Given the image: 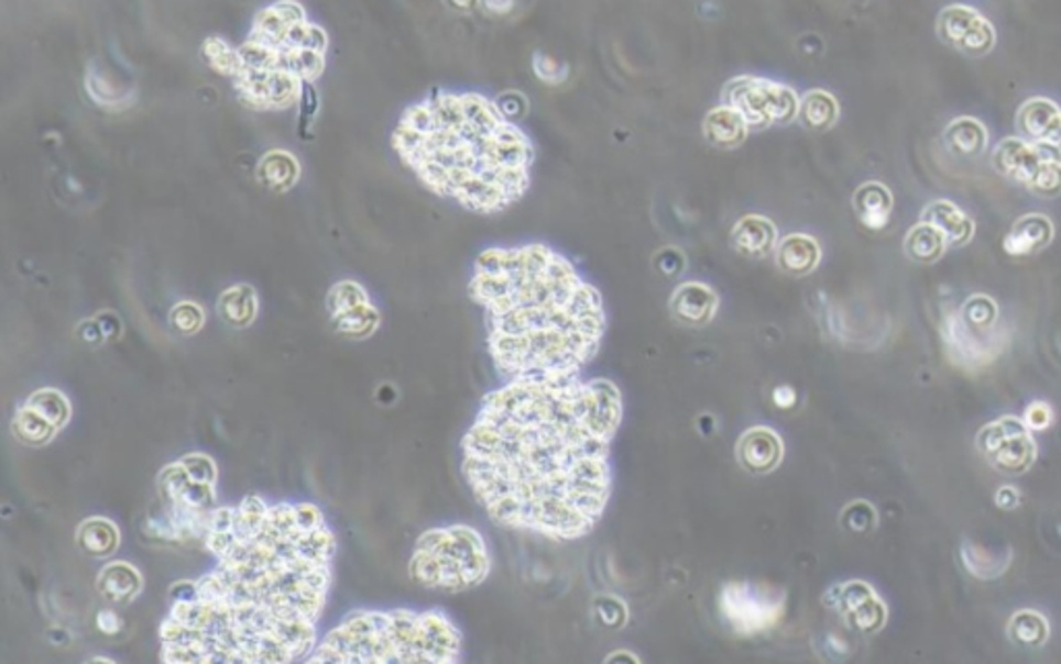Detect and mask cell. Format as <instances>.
Segmentation results:
<instances>
[{
    "label": "cell",
    "instance_id": "cell-2",
    "mask_svg": "<svg viewBox=\"0 0 1061 664\" xmlns=\"http://www.w3.org/2000/svg\"><path fill=\"white\" fill-rule=\"evenodd\" d=\"M469 295L485 313L488 350L504 381L583 375L602 348V295L551 246L483 251Z\"/></svg>",
    "mask_w": 1061,
    "mask_h": 664
},
{
    "label": "cell",
    "instance_id": "cell-56",
    "mask_svg": "<svg viewBox=\"0 0 1061 664\" xmlns=\"http://www.w3.org/2000/svg\"><path fill=\"white\" fill-rule=\"evenodd\" d=\"M237 518V507H216L212 509L210 530H232Z\"/></svg>",
    "mask_w": 1061,
    "mask_h": 664
},
{
    "label": "cell",
    "instance_id": "cell-41",
    "mask_svg": "<svg viewBox=\"0 0 1061 664\" xmlns=\"http://www.w3.org/2000/svg\"><path fill=\"white\" fill-rule=\"evenodd\" d=\"M214 503H216V485L189 480V485L181 493L177 503H173L171 507L185 506L194 507V509H212Z\"/></svg>",
    "mask_w": 1061,
    "mask_h": 664
},
{
    "label": "cell",
    "instance_id": "cell-27",
    "mask_svg": "<svg viewBox=\"0 0 1061 664\" xmlns=\"http://www.w3.org/2000/svg\"><path fill=\"white\" fill-rule=\"evenodd\" d=\"M13 433L19 441H23L28 445H34V447H42V445L53 441L54 435L58 433V429L54 427L51 420L34 410L32 406L23 403L19 408L15 419H13Z\"/></svg>",
    "mask_w": 1061,
    "mask_h": 664
},
{
    "label": "cell",
    "instance_id": "cell-13",
    "mask_svg": "<svg viewBox=\"0 0 1061 664\" xmlns=\"http://www.w3.org/2000/svg\"><path fill=\"white\" fill-rule=\"evenodd\" d=\"M1055 236L1053 222L1043 213H1026L1014 222L1004 239V251L1011 257L1037 255L1051 245Z\"/></svg>",
    "mask_w": 1061,
    "mask_h": 664
},
{
    "label": "cell",
    "instance_id": "cell-7",
    "mask_svg": "<svg viewBox=\"0 0 1061 664\" xmlns=\"http://www.w3.org/2000/svg\"><path fill=\"white\" fill-rule=\"evenodd\" d=\"M995 173L1041 199L1061 195V152L1020 135L1004 137L991 154Z\"/></svg>",
    "mask_w": 1061,
    "mask_h": 664
},
{
    "label": "cell",
    "instance_id": "cell-15",
    "mask_svg": "<svg viewBox=\"0 0 1061 664\" xmlns=\"http://www.w3.org/2000/svg\"><path fill=\"white\" fill-rule=\"evenodd\" d=\"M739 457L744 466L753 473H769L774 471L784 454L781 439L776 435V431L757 427L744 433L739 441Z\"/></svg>",
    "mask_w": 1061,
    "mask_h": 664
},
{
    "label": "cell",
    "instance_id": "cell-1",
    "mask_svg": "<svg viewBox=\"0 0 1061 664\" xmlns=\"http://www.w3.org/2000/svg\"><path fill=\"white\" fill-rule=\"evenodd\" d=\"M622 414V394L608 379H511L479 406L462 439V474L495 524L583 539L612 497Z\"/></svg>",
    "mask_w": 1061,
    "mask_h": 664
},
{
    "label": "cell",
    "instance_id": "cell-22",
    "mask_svg": "<svg viewBox=\"0 0 1061 664\" xmlns=\"http://www.w3.org/2000/svg\"><path fill=\"white\" fill-rule=\"evenodd\" d=\"M813 131H830L840 121V102L828 89H809L800 96V117Z\"/></svg>",
    "mask_w": 1061,
    "mask_h": 664
},
{
    "label": "cell",
    "instance_id": "cell-34",
    "mask_svg": "<svg viewBox=\"0 0 1061 664\" xmlns=\"http://www.w3.org/2000/svg\"><path fill=\"white\" fill-rule=\"evenodd\" d=\"M286 32H288V25L284 23L281 13L272 4V7H267V9L258 13V18L253 21L251 37L264 42L267 46H274V48L283 51Z\"/></svg>",
    "mask_w": 1061,
    "mask_h": 664
},
{
    "label": "cell",
    "instance_id": "cell-54",
    "mask_svg": "<svg viewBox=\"0 0 1061 664\" xmlns=\"http://www.w3.org/2000/svg\"><path fill=\"white\" fill-rule=\"evenodd\" d=\"M96 626H98V630L107 633V635H117L119 631L123 630V619H121L117 612L107 609V611L98 612Z\"/></svg>",
    "mask_w": 1061,
    "mask_h": 664
},
{
    "label": "cell",
    "instance_id": "cell-50",
    "mask_svg": "<svg viewBox=\"0 0 1061 664\" xmlns=\"http://www.w3.org/2000/svg\"><path fill=\"white\" fill-rule=\"evenodd\" d=\"M295 513H297V524H299L302 530H307V532L318 530V528L326 525L319 507L311 506V503H299V506H295Z\"/></svg>",
    "mask_w": 1061,
    "mask_h": 664
},
{
    "label": "cell",
    "instance_id": "cell-42",
    "mask_svg": "<svg viewBox=\"0 0 1061 664\" xmlns=\"http://www.w3.org/2000/svg\"><path fill=\"white\" fill-rule=\"evenodd\" d=\"M183 464V468L187 471V474L192 476V480H197V483H210V485H216V478H218V471H216V464H214L212 457L206 454H187L183 455L178 460Z\"/></svg>",
    "mask_w": 1061,
    "mask_h": 664
},
{
    "label": "cell",
    "instance_id": "cell-29",
    "mask_svg": "<svg viewBox=\"0 0 1061 664\" xmlns=\"http://www.w3.org/2000/svg\"><path fill=\"white\" fill-rule=\"evenodd\" d=\"M332 321H335L338 332L354 337V340H363V337H370L378 330L380 313L372 302H363V305H357L353 309L332 317Z\"/></svg>",
    "mask_w": 1061,
    "mask_h": 664
},
{
    "label": "cell",
    "instance_id": "cell-10",
    "mask_svg": "<svg viewBox=\"0 0 1061 664\" xmlns=\"http://www.w3.org/2000/svg\"><path fill=\"white\" fill-rule=\"evenodd\" d=\"M976 445L981 454L993 464V468L1008 474L1025 473L1037 455V447L1028 429L1020 420L1009 417L987 424L976 439Z\"/></svg>",
    "mask_w": 1061,
    "mask_h": 664
},
{
    "label": "cell",
    "instance_id": "cell-45",
    "mask_svg": "<svg viewBox=\"0 0 1061 664\" xmlns=\"http://www.w3.org/2000/svg\"><path fill=\"white\" fill-rule=\"evenodd\" d=\"M962 555H971V557L981 560V565H976V567H974L973 574L976 577H983V579L999 576V574H1002V572L1008 567V560L997 561V557L987 555L985 551H981V549H976V546H971V544H964Z\"/></svg>",
    "mask_w": 1061,
    "mask_h": 664
},
{
    "label": "cell",
    "instance_id": "cell-21",
    "mask_svg": "<svg viewBox=\"0 0 1061 664\" xmlns=\"http://www.w3.org/2000/svg\"><path fill=\"white\" fill-rule=\"evenodd\" d=\"M776 262L790 276H807L821 262V246L809 234H788L776 246Z\"/></svg>",
    "mask_w": 1061,
    "mask_h": 664
},
{
    "label": "cell",
    "instance_id": "cell-19",
    "mask_svg": "<svg viewBox=\"0 0 1061 664\" xmlns=\"http://www.w3.org/2000/svg\"><path fill=\"white\" fill-rule=\"evenodd\" d=\"M748 133H751L748 124L744 123L743 117L730 106H715L703 119V135L718 150L741 147L748 137Z\"/></svg>",
    "mask_w": 1061,
    "mask_h": 664
},
{
    "label": "cell",
    "instance_id": "cell-30",
    "mask_svg": "<svg viewBox=\"0 0 1061 664\" xmlns=\"http://www.w3.org/2000/svg\"><path fill=\"white\" fill-rule=\"evenodd\" d=\"M25 403L32 406L42 417L51 420L58 431L63 427H67V422L72 420V403L63 391L53 389V387L37 389L25 400Z\"/></svg>",
    "mask_w": 1061,
    "mask_h": 664
},
{
    "label": "cell",
    "instance_id": "cell-43",
    "mask_svg": "<svg viewBox=\"0 0 1061 664\" xmlns=\"http://www.w3.org/2000/svg\"><path fill=\"white\" fill-rule=\"evenodd\" d=\"M171 323L181 333H195L204 325V311L195 302H181L171 311Z\"/></svg>",
    "mask_w": 1061,
    "mask_h": 664
},
{
    "label": "cell",
    "instance_id": "cell-32",
    "mask_svg": "<svg viewBox=\"0 0 1061 664\" xmlns=\"http://www.w3.org/2000/svg\"><path fill=\"white\" fill-rule=\"evenodd\" d=\"M303 81L284 69L270 70L267 81V108H288L299 102Z\"/></svg>",
    "mask_w": 1061,
    "mask_h": 664
},
{
    "label": "cell",
    "instance_id": "cell-51",
    "mask_svg": "<svg viewBox=\"0 0 1061 664\" xmlns=\"http://www.w3.org/2000/svg\"><path fill=\"white\" fill-rule=\"evenodd\" d=\"M245 518H249L253 524L262 525L264 524L265 516L270 511V507L265 506L264 499L258 497V495H249L241 506L237 507Z\"/></svg>",
    "mask_w": 1061,
    "mask_h": 664
},
{
    "label": "cell",
    "instance_id": "cell-3",
    "mask_svg": "<svg viewBox=\"0 0 1061 664\" xmlns=\"http://www.w3.org/2000/svg\"><path fill=\"white\" fill-rule=\"evenodd\" d=\"M425 102L434 112V131L408 159L425 185L478 213L518 203L529 191L535 145L497 100L436 91Z\"/></svg>",
    "mask_w": 1061,
    "mask_h": 664
},
{
    "label": "cell",
    "instance_id": "cell-33",
    "mask_svg": "<svg viewBox=\"0 0 1061 664\" xmlns=\"http://www.w3.org/2000/svg\"><path fill=\"white\" fill-rule=\"evenodd\" d=\"M201 53H204V58L210 63V67L218 73H222V75H229V77L237 79L243 73V63H241L239 51H232L229 44L220 37H208L201 46Z\"/></svg>",
    "mask_w": 1061,
    "mask_h": 664
},
{
    "label": "cell",
    "instance_id": "cell-5",
    "mask_svg": "<svg viewBox=\"0 0 1061 664\" xmlns=\"http://www.w3.org/2000/svg\"><path fill=\"white\" fill-rule=\"evenodd\" d=\"M417 551L431 555L438 565V588L446 593H462L479 586L490 576L492 560L488 544L475 528L469 525H448L427 530L419 541Z\"/></svg>",
    "mask_w": 1061,
    "mask_h": 664
},
{
    "label": "cell",
    "instance_id": "cell-25",
    "mask_svg": "<svg viewBox=\"0 0 1061 664\" xmlns=\"http://www.w3.org/2000/svg\"><path fill=\"white\" fill-rule=\"evenodd\" d=\"M220 317L232 328H248L258 316V297L248 284L232 286L218 300Z\"/></svg>",
    "mask_w": 1061,
    "mask_h": 664
},
{
    "label": "cell",
    "instance_id": "cell-28",
    "mask_svg": "<svg viewBox=\"0 0 1061 664\" xmlns=\"http://www.w3.org/2000/svg\"><path fill=\"white\" fill-rule=\"evenodd\" d=\"M1009 640L1022 648H1037L1049 638V623L1041 612H1016L1008 623Z\"/></svg>",
    "mask_w": 1061,
    "mask_h": 664
},
{
    "label": "cell",
    "instance_id": "cell-35",
    "mask_svg": "<svg viewBox=\"0 0 1061 664\" xmlns=\"http://www.w3.org/2000/svg\"><path fill=\"white\" fill-rule=\"evenodd\" d=\"M284 48H288V51L291 48H305V51L326 54V51H328V34L319 25H314L309 21L297 23V25L288 27L286 37H284Z\"/></svg>",
    "mask_w": 1061,
    "mask_h": 664
},
{
    "label": "cell",
    "instance_id": "cell-20",
    "mask_svg": "<svg viewBox=\"0 0 1061 664\" xmlns=\"http://www.w3.org/2000/svg\"><path fill=\"white\" fill-rule=\"evenodd\" d=\"M852 206L863 226L868 230H884L892 220L894 195L884 182L867 180L854 192Z\"/></svg>",
    "mask_w": 1061,
    "mask_h": 664
},
{
    "label": "cell",
    "instance_id": "cell-24",
    "mask_svg": "<svg viewBox=\"0 0 1061 664\" xmlns=\"http://www.w3.org/2000/svg\"><path fill=\"white\" fill-rule=\"evenodd\" d=\"M948 248H950L948 239L939 232L938 228L925 220H920L917 226L910 228L904 241L906 255L912 262L925 263V265L939 262Z\"/></svg>",
    "mask_w": 1061,
    "mask_h": 664
},
{
    "label": "cell",
    "instance_id": "cell-11",
    "mask_svg": "<svg viewBox=\"0 0 1061 664\" xmlns=\"http://www.w3.org/2000/svg\"><path fill=\"white\" fill-rule=\"evenodd\" d=\"M1016 129L1020 137L1061 152V106L1055 100L1028 98L1016 112Z\"/></svg>",
    "mask_w": 1061,
    "mask_h": 664
},
{
    "label": "cell",
    "instance_id": "cell-60",
    "mask_svg": "<svg viewBox=\"0 0 1061 664\" xmlns=\"http://www.w3.org/2000/svg\"><path fill=\"white\" fill-rule=\"evenodd\" d=\"M91 663H112V661H110V659H100V656H96V659H91Z\"/></svg>",
    "mask_w": 1061,
    "mask_h": 664
},
{
    "label": "cell",
    "instance_id": "cell-57",
    "mask_svg": "<svg viewBox=\"0 0 1061 664\" xmlns=\"http://www.w3.org/2000/svg\"><path fill=\"white\" fill-rule=\"evenodd\" d=\"M481 7L488 15L504 18V15L513 13L516 0H481Z\"/></svg>",
    "mask_w": 1061,
    "mask_h": 664
},
{
    "label": "cell",
    "instance_id": "cell-40",
    "mask_svg": "<svg viewBox=\"0 0 1061 664\" xmlns=\"http://www.w3.org/2000/svg\"><path fill=\"white\" fill-rule=\"evenodd\" d=\"M297 104H299V119H297L299 135L309 137L311 129L316 124V119H318L319 110V93L314 81H303L302 96H299Z\"/></svg>",
    "mask_w": 1061,
    "mask_h": 664
},
{
    "label": "cell",
    "instance_id": "cell-47",
    "mask_svg": "<svg viewBox=\"0 0 1061 664\" xmlns=\"http://www.w3.org/2000/svg\"><path fill=\"white\" fill-rule=\"evenodd\" d=\"M199 586V600L204 602H218L227 598V582L214 569L212 574H206L201 579H197Z\"/></svg>",
    "mask_w": 1061,
    "mask_h": 664
},
{
    "label": "cell",
    "instance_id": "cell-31",
    "mask_svg": "<svg viewBox=\"0 0 1061 664\" xmlns=\"http://www.w3.org/2000/svg\"><path fill=\"white\" fill-rule=\"evenodd\" d=\"M326 67V56L316 51H305V48H284L281 51L278 69L288 70L302 81H316Z\"/></svg>",
    "mask_w": 1061,
    "mask_h": 664
},
{
    "label": "cell",
    "instance_id": "cell-58",
    "mask_svg": "<svg viewBox=\"0 0 1061 664\" xmlns=\"http://www.w3.org/2000/svg\"><path fill=\"white\" fill-rule=\"evenodd\" d=\"M795 402L796 394L792 387H788V385H779V387L774 389V403L779 406V408H790V406H795Z\"/></svg>",
    "mask_w": 1061,
    "mask_h": 664
},
{
    "label": "cell",
    "instance_id": "cell-16",
    "mask_svg": "<svg viewBox=\"0 0 1061 664\" xmlns=\"http://www.w3.org/2000/svg\"><path fill=\"white\" fill-rule=\"evenodd\" d=\"M943 143L955 158H978L989 150V129L974 117H958L945 126Z\"/></svg>",
    "mask_w": 1061,
    "mask_h": 664
},
{
    "label": "cell",
    "instance_id": "cell-36",
    "mask_svg": "<svg viewBox=\"0 0 1061 664\" xmlns=\"http://www.w3.org/2000/svg\"><path fill=\"white\" fill-rule=\"evenodd\" d=\"M239 51V56H241V63H243V69L251 70H274L278 69V60H281V51L274 48V46H267L264 42L260 40H253L249 37L248 42L237 48Z\"/></svg>",
    "mask_w": 1061,
    "mask_h": 664
},
{
    "label": "cell",
    "instance_id": "cell-46",
    "mask_svg": "<svg viewBox=\"0 0 1061 664\" xmlns=\"http://www.w3.org/2000/svg\"><path fill=\"white\" fill-rule=\"evenodd\" d=\"M265 520L274 525L286 539L299 528L295 506H291V503H278V506L270 507Z\"/></svg>",
    "mask_w": 1061,
    "mask_h": 664
},
{
    "label": "cell",
    "instance_id": "cell-49",
    "mask_svg": "<svg viewBox=\"0 0 1061 664\" xmlns=\"http://www.w3.org/2000/svg\"><path fill=\"white\" fill-rule=\"evenodd\" d=\"M1053 420V412L1049 408V403L1035 402L1030 403L1026 408V424L1028 429H1035V431H1041V429H1047Z\"/></svg>",
    "mask_w": 1061,
    "mask_h": 664
},
{
    "label": "cell",
    "instance_id": "cell-48",
    "mask_svg": "<svg viewBox=\"0 0 1061 664\" xmlns=\"http://www.w3.org/2000/svg\"><path fill=\"white\" fill-rule=\"evenodd\" d=\"M204 542L210 553H214L218 560H222L229 553L230 546L234 544V534L232 530H210Z\"/></svg>",
    "mask_w": 1061,
    "mask_h": 664
},
{
    "label": "cell",
    "instance_id": "cell-9",
    "mask_svg": "<svg viewBox=\"0 0 1061 664\" xmlns=\"http://www.w3.org/2000/svg\"><path fill=\"white\" fill-rule=\"evenodd\" d=\"M939 40L955 53L981 58L997 46V30L978 9L971 4H948L938 15Z\"/></svg>",
    "mask_w": 1061,
    "mask_h": 664
},
{
    "label": "cell",
    "instance_id": "cell-59",
    "mask_svg": "<svg viewBox=\"0 0 1061 664\" xmlns=\"http://www.w3.org/2000/svg\"><path fill=\"white\" fill-rule=\"evenodd\" d=\"M457 13H471L481 7V0H444Z\"/></svg>",
    "mask_w": 1061,
    "mask_h": 664
},
{
    "label": "cell",
    "instance_id": "cell-17",
    "mask_svg": "<svg viewBox=\"0 0 1061 664\" xmlns=\"http://www.w3.org/2000/svg\"><path fill=\"white\" fill-rule=\"evenodd\" d=\"M920 220L938 228L939 232L948 239L950 246H964L973 241V218H969L966 211H962V208H958L954 201H950V199L931 201L922 210Z\"/></svg>",
    "mask_w": 1061,
    "mask_h": 664
},
{
    "label": "cell",
    "instance_id": "cell-44",
    "mask_svg": "<svg viewBox=\"0 0 1061 664\" xmlns=\"http://www.w3.org/2000/svg\"><path fill=\"white\" fill-rule=\"evenodd\" d=\"M424 140L425 133L417 131V129H413V126L405 123V121H401L398 129L394 131V147L398 150V154H401L403 158L407 159V162L408 159L413 158V156H415L419 150H422Z\"/></svg>",
    "mask_w": 1061,
    "mask_h": 664
},
{
    "label": "cell",
    "instance_id": "cell-18",
    "mask_svg": "<svg viewBox=\"0 0 1061 664\" xmlns=\"http://www.w3.org/2000/svg\"><path fill=\"white\" fill-rule=\"evenodd\" d=\"M143 590L140 569L127 561H110L98 574V593L112 605H129Z\"/></svg>",
    "mask_w": 1061,
    "mask_h": 664
},
{
    "label": "cell",
    "instance_id": "cell-39",
    "mask_svg": "<svg viewBox=\"0 0 1061 664\" xmlns=\"http://www.w3.org/2000/svg\"><path fill=\"white\" fill-rule=\"evenodd\" d=\"M189 480L192 476L183 468L181 462L166 466L158 476L160 497L164 499V503L168 507L177 503L181 493L189 485Z\"/></svg>",
    "mask_w": 1061,
    "mask_h": 664
},
{
    "label": "cell",
    "instance_id": "cell-14",
    "mask_svg": "<svg viewBox=\"0 0 1061 664\" xmlns=\"http://www.w3.org/2000/svg\"><path fill=\"white\" fill-rule=\"evenodd\" d=\"M778 243V228L765 215H744L732 230V245L751 259L769 257Z\"/></svg>",
    "mask_w": 1061,
    "mask_h": 664
},
{
    "label": "cell",
    "instance_id": "cell-26",
    "mask_svg": "<svg viewBox=\"0 0 1061 664\" xmlns=\"http://www.w3.org/2000/svg\"><path fill=\"white\" fill-rule=\"evenodd\" d=\"M299 173H302L299 162L288 152L265 154L260 162V168H258L260 180L272 191H288L297 182Z\"/></svg>",
    "mask_w": 1061,
    "mask_h": 664
},
{
    "label": "cell",
    "instance_id": "cell-23",
    "mask_svg": "<svg viewBox=\"0 0 1061 664\" xmlns=\"http://www.w3.org/2000/svg\"><path fill=\"white\" fill-rule=\"evenodd\" d=\"M121 532L119 525L108 518H88L77 528V544L91 557H108L119 549Z\"/></svg>",
    "mask_w": 1061,
    "mask_h": 664
},
{
    "label": "cell",
    "instance_id": "cell-55",
    "mask_svg": "<svg viewBox=\"0 0 1061 664\" xmlns=\"http://www.w3.org/2000/svg\"><path fill=\"white\" fill-rule=\"evenodd\" d=\"M497 104L502 106V110H504L513 121L514 117L525 114V110H527V100H525L521 93H514V91L504 93V96L497 100Z\"/></svg>",
    "mask_w": 1061,
    "mask_h": 664
},
{
    "label": "cell",
    "instance_id": "cell-53",
    "mask_svg": "<svg viewBox=\"0 0 1061 664\" xmlns=\"http://www.w3.org/2000/svg\"><path fill=\"white\" fill-rule=\"evenodd\" d=\"M171 598L173 602H197L199 600V586L197 582H177L171 586Z\"/></svg>",
    "mask_w": 1061,
    "mask_h": 664
},
{
    "label": "cell",
    "instance_id": "cell-12",
    "mask_svg": "<svg viewBox=\"0 0 1061 664\" xmlns=\"http://www.w3.org/2000/svg\"><path fill=\"white\" fill-rule=\"evenodd\" d=\"M720 298L715 290L703 284V281H685L674 290L670 298V313L676 321L690 325V328H703L718 313Z\"/></svg>",
    "mask_w": 1061,
    "mask_h": 664
},
{
    "label": "cell",
    "instance_id": "cell-38",
    "mask_svg": "<svg viewBox=\"0 0 1061 664\" xmlns=\"http://www.w3.org/2000/svg\"><path fill=\"white\" fill-rule=\"evenodd\" d=\"M530 69L542 84L551 86V88L562 86L570 75L567 63H560V60L551 58L549 54L539 53V51L533 54V58H530Z\"/></svg>",
    "mask_w": 1061,
    "mask_h": 664
},
{
    "label": "cell",
    "instance_id": "cell-37",
    "mask_svg": "<svg viewBox=\"0 0 1061 664\" xmlns=\"http://www.w3.org/2000/svg\"><path fill=\"white\" fill-rule=\"evenodd\" d=\"M363 302H370V297H368L365 288L357 281H338L328 295V309H330L332 317L342 313V311H349L357 305H363Z\"/></svg>",
    "mask_w": 1061,
    "mask_h": 664
},
{
    "label": "cell",
    "instance_id": "cell-4",
    "mask_svg": "<svg viewBox=\"0 0 1061 664\" xmlns=\"http://www.w3.org/2000/svg\"><path fill=\"white\" fill-rule=\"evenodd\" d=\"M941 337L950 361L958 367H987L1006 346L997 302L985 295L966 298L943 317Z\"/></svg>",
    "mask_w": 1061,
    "mask_h": 664
},
{
    "label": "cell",
    "instance_id": "cell-8",
    "mask_svg": "<svg viewBox=\"0 0 1061 664\" xmlns=\"http://www.w3.org/2000/svg\"><path fill=\"white\" fill-rule=\"evenodd\" d=\"M718 611L736 635H761L774 630L786 612V595L757 582H728L718 596Z\"/></svg>",
    "mask_w": 1061,
    "mask_h": 664
},
{
    "label": "cell",
    "instance_id": "cell-6",
    "mask_svg": "<svg viewBox=\"0 0 1061 664\" xmlns=\"http://www.w3.org/2000/svg\"><path fill=\"white\" fill-rule=\"evenodd\" d=\"M722 104L734 108L751 131L786 126L800 117V96L795 88L755 75H741L725 84Z\"/></svg>",
    "mask_w": 1061,
    "mask_h": 664
},
{
    "label": "cell",
    "instance_id": "cell-52",
    "mask_svg": "<svg viewBox=\"0 0 1061 664\" xmlns=\"http://www.w3.org/2000/svg\"><path fill=\"white\" fill-rule=\"evenodd\" d=\"M274 9L281 13V18L284 19V23H286L288 27L307 21L305 9H303L299 2H295V0H278V2H274Z\"/></svg>",
    "mask_w": 1061,
    "mask_h": 664
}]
</instances>
